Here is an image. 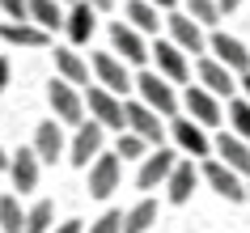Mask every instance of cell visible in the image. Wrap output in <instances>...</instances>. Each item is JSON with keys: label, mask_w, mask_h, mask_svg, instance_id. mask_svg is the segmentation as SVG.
<instances>
[{"label": "cell", "mask_w": 250, "mask_h": 233, "mask_svg": "<svg viewBox=\"0 0 250 233\" xmlns=\"http://www.w3.org/2000/svg\"><path fill=\"white\" fill-rule=\"evenodd\" d=\"M132 89L140 93V102L153 106L161 119H174V115H178V93L170 89V81L161 77V72H140V77H132Z\"/></svg>", "instance_id": "1"}, {"label": "cell", "mask_w": 250, "mask_h": 233, "mask_svg": "<svg viewBox=\"0 0 250 233\" xmlns=\"http://www.w3.org/2000/svg\"><path fill=\"white\" fill-rule=\"evenodd\" d=\"M85 169H89V195H93V199H106V195L119 191V178H123V157H119V153H98Z\"/></svg>", "instance_id": "2"}, {"label": "cell", "mask_w": 250, "mask_h": 233, "mask_svg": "<svg viewBox=\"0 0 250 233\" xmlns=\"http://www.w3.org/2000/svg\"><path fill=\"white\" fill-rule=\"evenodd\" d=\"M85 102H89V119H98L106 131H123V127H127L123 98H119V93H110L106 85H102V89H85Z\"/></svg>", "instance_id": "3"}, {"label": "cell", "mask_w": 250, "mask_h": 233, "mask_svg": "<svg viewBox=\"0 0 250 233\" xmlns=\"http://www.w3.org/2000/svg\"><path fill=\"white\" fill-rule=\"evenodd\" d=\"M102 140H106V127H102V123H98V119H89V123L81 119V123H77V136H72V144H68V161H72L77 169H85L93 157L102 153Z\"/></svg>", "instance_id": "4"}, {"label": "cell", "mask_w": 250, "mask_h": 233, "mask_svg": "<svg viewBox=\"0 0 250 233\" xmlns=\"http://www.w3.org/2000/svg\"><path fill=\"white\" fill-rule=\"evenodd\" d=\"M47 102H51V115L60 123H81L85 119V98H81L77 85H68L64 77L47 85Z\"/></svg>", "instance_id": "5"}, {"label": "cell", "mask_w": 250, "mask_h": 233, "mask_svg": "<svg viewBox=\"0 0 250 233\" xmlns=\"http://www.w3.org/2000/svg\"><path fill=\"white\" fill-rule=\"evenodd\" d=\"M199 174H204V182H208L221 199H229V204H242V199H246V182H242V174H237V169H229L221 157H216V161H204V169H199Z\"/></svg>", "instance_id": "6"}, {"label": "cell", "mask_w": 250, "mask_h": 233, "mask_svg": "<svg viewBox=\"0 0 250 233\" xmlns=\"http://www.w3.org/2000/svg\"><path fill=\"white\" fill-rule=\"evenodd\" d=\"M148 55L157 60V72H161L166 81H170V85H183V81L191 77V64H187V51L178 47V42H170V39H157Z\"/></svg>", "instance_id": "7"}, {"label": "cell", "mask_w": 250, "mask_h": 233, "mask_svg": "<svg viewBox=\"0 0 250 233\" xmlns=\"http://www.w3.org/2000/svg\"><path fill=\"white\" fill-rule=\"evenodd\" d=\"M161 187H166V199H170L174 208H183V204H191V195H195V187H199V169L191 166V161H183V157H178Z\"/></svg>", "instance_id": "8"}, {"label": "cell", "mask_w": 250, "mask_h": 233, "mask_svg": "<svg viewBox=\"0 0 250 233\" xmlns=\"http://www.w3.org/2000/svg\"><path fill=\"white\" fill-rule=\"evenodd\" d=\"M174 161H178V153H174V148H166V144H157L148 157H140L136 187H140V191H153V187H161V182H166V174L174 169Z\"/></svg>", "instance_id": "9"}, {"label": "cell", "mask_w": 250, "mask_h": 233, "mask_svg": "<svg viewBox=\"0 0 250 233\" xmlns=\"http://www.w3.org/2000/svg\"><path fill=\"white\" fill-rule=\"evenodd\" d=\"M110 47H115V55H123V64H145L148 60V47L140 39V30L127 26V21H110Z\"/></svg>", "instance_id": "10"}, {"label": "cell", "mask_w": 250, "mask_h": 233, "mask_svg": "<svg viewBox=\"0 0 250 233\" xmlns=\"http://www.w3.org/2000/svg\"><path fill=\"white\" fill-rule=\"evenodd\" d=\"M123 115H127V127H132L136 136H145L148 144H161L166 123H161V115L153 110V106H145V102H123Z\"/></svg>", "instance_id": "11"}, {"label": "cell", "mask_w": 250, "mask_h": 233, "mask_svg": "<svg viewBox=\"0 0 250 233\" xmlns=\"http://www.w3.org/2000/svg\"><path fill=\"white\" fill-rule=\"evenodd\" d=\"M93 72H98V81H102L110 93H127L132 89V72H127V64H123L115 51H98L93 55Z\"/></svg>", "instance_id": "12"}, {"label": "cell", "mask_w": 250, "mask_h": 233, "mask_svg": "<svg viewBox=\"0 0 250 233\" xmlns=\"http://www.w3.org/2000/svg\"><path fill=\"white\" fill-rule=\"evenodd\" d=\"M166 26H170V42H178L187 55H204V30H199L195 17H187V13H170L166 17Z\"/></svg>", "instance_id": "13"}, {"label": "cell", "mask_w": 250, "mask_h": 233, "mask_svg": "<svg viewBox=\"0 0 250 233\" xmlns=\"http://www.w3.org/2000/svg\"><path fill=\"white\" fill-rule=\"evenodd\" d=\"M93 26H98V9H93L89 0H72V9L64 13V30H68V42L81 47V42H89Z\"/></svg>", "instance_id": "14"}, {"label": "cell", "mask_w": 250, "mask_h": 233, "mask_svg": "<svg viewBox=\"0 0 250 233\" xmlns=\"http://www.w3.org/2000/svg\"><path fill=\"white\" fill-rule=\"evenodd\" d=\"M199 85L212 89L216 98H229V93H237V72H229L216 55H204L199 60Z\"/></svg>", "instance_id": "15"}, {"label": "cell", "mask_w": 250, "mask_h": 233, "mask_svg": "<svg viewBox=\"0 0 250 233\" xmlns=\"http://www.w3.org/2000/svg\"><path fill=\"white\" fill-rule=\"evenodd\" d=\"M64 131H60V119H47V123H39V131H34V157H39L42 166H55L60 157H64Z\"/></svg>", "instance_id": "16"}, {"label": "cell", "mask_w": 250, "mask_h": 233, "mask_svg": "<svg viewBox=\"0 0 250 233\" xmlns=\"http://www.w3.org/2000/svg\"><path fill=\"white\" fill-rule=\"evenodd\" d=\"M183 106H187V115L195 119L199 127H212V123H221V102H216V93L212 89H187L183 93Z\"/></svg>", "instance_id": "17"}, {"label": "cell", "mask_w": 250, "mask_h": 233, "mask_svg": "<svg viewBox=\"0 0 250 233\" xmlns=\"http://www.w3.org/2000/svg\"><path fill=\"white\" fill-rule=\"evenodd\" d=\"M39 166H42V161L34 157V148H17V153L9 157V178H13V187L21 195L39 187Z\"/></svg>", "instance_id": "18"}, {"label": "cell", "mask_w": 250, "mask_h": 233, "mask_svg": "<svg viewBox=\"0 0 250 233\" xmlns=\"http://www.w3.org/2000/svg\"><path fill=\"white\" fill-rule=\"evenodd\" d=\"M0 39L9 42V47H30V51H39V47L51 42V34L42 26H34V21H4V26H0Z\"/></svg>", "instance_id": "19"}, {"label": "cell", "mask_w": 250, "mask_h": 233, "mask_svg": "<svg viewBox=\"0 0 250 233\" xmlns=\"http://www.w3.org/2000/svg\"><path fill=\"white\" fill-rule=\"evenodd\" d=\"M208 47H212V55H216L229 72H237V77H242V72H250V51H246L237 39H229V34H212Z\"/></svg>", "instance_id": "20"}, {"label": "cell", "mask_w": 250, "mask_h": 233, "mask_svg": "<svg viewBox=\"0 0 250 233\" xmlns=\"http://www.w3.org/2000/svg\"><path fill=\"white\" fill-rule=\"evenodd\" d=\"M170 131H174V140H178V148L183 153H191V157H208V136H204V127H199L195 119L187 115V119H174L170 123Z\"/></svg>", "instance_id": "21"}, {"label": "cell", "mask_w": 250, "mask_h": 233, "mask_svg": "<svg viewBox=\"0 0 250 233\" xmlns=\"http://www.w3.org/2000/svg\"><path fill=\"white\" fill-rule=\"evenodd\" d=\"M216 153H221V161H225L229 169H237L242 178H250V144L242 140V136H233V131H221Z\"/></svg>", "instance_id": "22"}, {"label": "cell", "mask_w": 250, "mask_h": 233, "mask_svg": "<svg viewBox=\"0 0 250 233\" xmlns=\"http://www.w3.org/2000/svg\"><path fill=\"white\" fill-rule=\"evenodd\" d=\"M55 72H60L68 85H77V89L89 85V64H85L72 47H60V51H55Z\"/></svg>", "instance_id": "23"}, {"label": "cell", "mask_w": 250, "mask_h": 233, "mask_svg": "<svg viewBox=\"0 0 250 233\" xmlns=\"http://www.w3.org/2000/svg\"><path fill=\"white\" fill-rule=\"evenodd\" d=\"M26 13H30V21L42 26L47 34L64 26V9H60V0H26Z\"/></svg>", "instance_id": "24"}, {"label": "cell", "mask_w": 250, "mask_h": 233, "mask_svg": "<svg viewBox=\"0 0 250 233\" xmlns=\"http://www.w3.org/2000/svg\"><path fill=\"white\" fill-rule=\"evenodd\" d=\"M153 225H157V204H153V199H140V204L123 216V233H148Z\"/></svg>", "instance_id": "25"}, {"label": "cell", "mask_w": 250, "mask_h": 233, "mask_svg": "<svg viewBox=\"0 0 250 233\" xmlns=\"http://www.w3.org/2000/svg\"><path fill=\"white\" fill-rule=\"evenodd\" d=\"M127 26H136L140 34H157V4H148V0H132L127 4Z\"/></svg>", "instance_id": "26"}, {"label": "cell", "mask_w": 250, "mask_h": 233, "mask_svg": "<svg viewBox=\"0 0 250 233\" xmlns=\"http://www.w3.org/2000/svg\"><path fill=\"white\" fill-rule=\"evenodd\" d=\"M0 233H26V212L13 195H0Z\"/></svg>", "instance_id": "27"}, {"label": "cell", "mask_w": 250, "mask_h": 233, "mask_svg": "<svg viewBox=\"0 0 250 233\" xmlns=\"http://www.w3.org/2000/svg\"><path fill=\"white\" fill-rule=\"evenodd\" d=\"M145 148H148V140H145V136H136L132 127H123V131H119L115 153L123 157V161H140V157H145Z\"/></svg>", "instance_id": "28"}, {"label": "cell", "mask_w": 250, "mask_h": 233, "mask_svg": "<svg viewBox=\"0 0 250 233\" xmlns=\"http://www.w3.org/2000/svg\"><path fill=\"white\" fill-rule=\"evenodd\" d=\"M51 220H55L51 204H47V199H39V204L26 212V233H47V229H51Z\"/></svg>", "instance_id": "29"}, {"label": "cell", "mask_w": 250, "mask_h": 233, "mask_svg": "<svg viewBox=\"0 0 250 233\" xmlns=\"http://www.w3.org/2000/svg\"><path fill=\"white\" fill-rule=\"evenodd\" d=\"M187 4V17H195L199 26H212V21H221V9H216V0H183Z\"/></svg>", "instance_id": "30"}, {"label": "cell", "mask_w": 250, "mask_h": 233, "mask_svg": "<svg viewBox=\"0 0 250 233\" xmlns=\"http://www.w3.org/2000/svg\"><path fill=\"white\" fill-rule=\"evenodd\" d=\"M229 123H233V136L250 144V102H233L229 106Z\"/></svg>", "instance_id": "31"}, {"label": "cell", "mask_w": 250, "mask_h": 233, "mask_svg": "<svg viewBox=\"0 0 250 233\" xmlns=\"http://www.w3.org/2000/svg\"><path fill=\"white\" fill-rule=\"evenodd\" d=\"M89 233H123V212H102L89 225Z\"/></svg>", "instance_id": "32"}, {"label": "cell", "mask_w": 250, "mask_h": 233, "mask_svg": "<svg viewBox=\"0 0 250 233\" xmlns=\"http://www.w3.org/2000/svg\"><path fill=\"white\" fill-rule=\"evenodd\" d=\"M0 9H4V17H9V21H30L26 0H0Z\"/></svg>", "instance_id": "33"}, {"label": "cell", "mask_w": 250, "mask_h": 233, "mask_svg": "<svg viewBox=\"0 0 250 233\" xmlns=\"http://www.w3.org/2000/svg\"><path fill=\"white\" fill-rule=\"evenodd\" d=\"M47 233H85V225L81 220H64V225H51Z\"/></svg>", "instance_id": "34"}, {"label": "cell", "mask_w": 250, "mask_h": 233, "mask_svg": "<svg viewBox=\"0 0 250 233\" xmlns=\"http://www.w3.org/2000/svg\"><path fill=\"white\" fill-rule=\"evenodd\" d=\"M9 77H13V68H9V60H4V55H0V93L9 89Z\"/></svg>", "instance_id": "35"}, {"label": "cell", "mask_w": 250, "mask_h": 233, "mask_svg": "<svg viewBox=\"0 0 250 233\" xmlns=\"http://www.w3.org/2000/svg\"><path fill=\"white\" fill-rule=\"evenodd\" d=\"M237 4H242V0H216V9H221V13H233Z\"/></svg>", "instance_id": "36"}, {"label": "cell", "mask_w": 250, "mask_h": 233, "mask_svg": "<svg viewBox=\"0 0 250 233\" xmlns=\"http://www.w3.org/2000/svg\"><path fill=\"white\" fill-rule=\"evenodd\" d=\"M237 89L246 93V102H250V72H242V81H237Z\"/></svg>", "instance_id": "37"}, {"label": "cell", "mask_w": 250, "mask_h": 233, "mask_svg": "<svg viewBox=\"0 0 250 233\" xmlns=\"http://www.w3.org/2000/svg\"><path fill=\"white\" fill-rule=\"evenodd\" d=\"M93 9H98V13H106V9H110V4H115V0H89Z\"/></svg>", "instance_id": "38"}, {"label": "cell", "mask_w": 250, "mask_h": 233, "mask_svg": "<svg viewBox=\"0 0 250 233\" xmlns=\"http://www.w3.org/2000/svg\"><path fill=\"white\" fill-rule=\"evenodd\" d=\"M148 4H157V9H174V0H148Z\"/></svg>", "instance_id": "39"}, {"label": "cell", "mask_w": 250, "mask_h": 233, "mask_svg": "<svg viewBox=\"0 0 250 233\" xmlns=\"http://www.w3.org/2000/svg\"><path fill=\"white\" fill-rule=\"evenodd\" d=\"M0 169H9V157H4V153H0Z\"/></svg>", "instance_id": "40"}, {"label": "cell", "mask_w": 250, "mask_h": 233, "mask_svg": "<svg viewBox=\"0 0 250 233\" xmlns=\"http://www.w3.org/2000/svg\"><path fill=\"white\" fill-rule=\"evenodd\" d=\"M246 199H250V182H246Z\"/></svg>", "instance_id": "41"}, {"label": "cell", "mask_w": 250, "mask_h": 233, "mask_svg": "<svg viewBox=\"0 0 250 233\" xmlns=\"http://www.w3.org/2000/svg\"><path fill=\"white\" fill-rule=\"evenodd\" d=\"M60 4H64V0H60Z\"/></svg>", "instance_id": "42"}]
</instances>
